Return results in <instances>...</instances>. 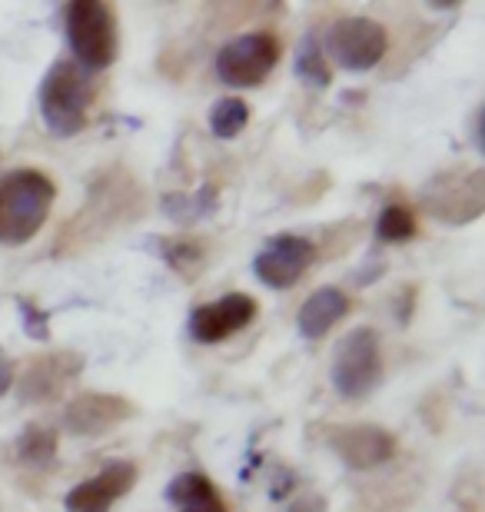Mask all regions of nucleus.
I'll list each match as a JSON object with an SVG mask.
<instances>
[{
    "label": "nucleus",
    "mask_w": 485,
    "mask_h": 512,
    "mask_svg": "<svg viewBox=\"0 0 485 512\" xmlns=\"http://www.w3.org/2000/svg\"><path fill=\"white\" fill-rule=\"evenodd\" d=\"M57 200L54 180L44 170L20 167L0 177V243L24 247L44 230Z\"/></svg>",
    "instance_id": "f257e3e1"
},
{
    "label": "nucleus",
    "mask_w": 485,
    "mask_h": 512,
    "mask_svg": "<svg viewBox=\"0 0 485 512\" xmlns=\"http://www.w3.org/2000/svg\"><path fill=\"white\" fill-rule=\"evenodd\" d=\"M94 94V77L84 67L74 64V60H57L40 80V120L57 140L77 137L87 127V110L94 104Z\"/></svg>",
    "instance_id": "f03ea898"
},
{
    "label": "nucleus",
    "mask_w": 485,
    "mask_h": 512,
    "mask_svg": "<svg viewBox=\"0 0 485 512\" xmlns=\"http://www.w3.org/2000/svg\"><path fill=\"white\" fill-rule=\"evenodd\" d=\"M333 389L349 403L366 399L383 380V350L373 326H356L336 343L333 363H329Z\"/></svg>",
    "instance_id": "7ed1b4c3"
},
{
    "label": "nucleus",
    "mask_w": 485,
    "mask_h": 512,
    "mask_svg": "<svg viewBox=\"0 0 485 512\" xmlns=\"http://www.w3.org/2000/svg\"><path fill=\"white\" fill-rule=\"evenodd\" d=\"M67 44L74 50V64L87 74L107 70L117 60V14L100 0L67 4Z\"/></svg>",
    "instance_id": "20e7f679"
},
{
    "label": "nucleus",
    "mask_w": 485,
    "mask_h": 512,
    "mask_svg": "<svg viewBox=\"0 0 485 512\" xmlns=\"http://www.w3.org/2000/svg\"><path fill=\"white\" fill-rule=\"evenodd\" d=\"M280 64V40L266 30H253L230 40L226 47H220L216 54V77L226 87H260L266 77L273 74Z\"/></svg>",
    "instance_id": "39448f33"
},
{
    "label": "nucleus",
    "mask_w": 485,
    "mask_h": 512,
    "mask_svg": "<svg viewBox=\"0 0 485 512\" xmlns=\"http://www.w3.org/2000/svg\"><path fill=\"white\" fill-rule=\"evenodd\" d=\"M329 57L349 74L373 70L389 50V30L369 17H339L326 34Z\"/></svg>",
    "instance_id": "423d86ee"
},
{
    "label": "nucleus",
    "mask_w": 485,
    "mask_h": 512,
    "mask_svg": "<svg viewBox=\"0 0 485 512\" xmlns=\"http://www.w3.org/2000/svg\"><path fill=\"white\" fill-rule=\"evenodd\" d=\"M422 203L442 223H472L485 207V173H442L422 190Z\"/></svg>",
    "instance_id": "0eeeda50"
},
{
    "label": "nucleus",
    "mask_w": 485,
    "mask_h": 512,
    "mask_svg": "<svg viewBox=\"0 0 485 512\" xmlns=\"http://www.w3.org/2000/svg\"><path fill=\"white\" fill-rule=\"evenodd\" d=\"M316 260V247L306 237L296 233H276L263 243V250L256 253L253 273L256 280L270 290H290L306 276V270Z\"/></svg>",
    "instance_id": "6e6552de"
},
{
    "label": "nucleus",
    "mask_w": 485,
    "mask_h": 512,
    "mask_svg": "<svg viewBox=\"0 0 485 512\" xmlns=\"http://www.w3.org/2000/svg\"><path fill=\"white\" fill-rule=\"evenodd\" d=\"M326 446L343 459L349 469H376L389 463L396 456V439L389 429L373 426V423H356V426H326Z\"/></svg>",
    "instance_id": "1a4fd4ad"
},
{
    "label": "nucleus",
    "mask_w": 485,
    "mask_h": 512,
    "mask_svg": "<svg viewBox=\"0 0 485 512\" xmlns=\"http://www.w3.org/2000/svg\"><path fill=\"white\" fill-rule=\"evenodd\" d=\"M137 416V406L127 396H113V393H80L64 406L60 423L70 436L80 439H97L107 436L110 429H117L120 423Z\"/></svg>",
    "instance_id": "9d476101"
},
{
    "label": "nucleus",
    "mask_w": 485,
    "mask_h": 512,
    "mask_svg": "<svg viewBox=\"0 0 485 512\" xmlns=\"http://www.w3.org/2000/svg\"><path fill=\"white\" fill-rule=\"evenodd\" d=\"M256 300L250 293H226L220 300L196 306L190 313V336L196 343H223L256 320Z\"/></svg>",
    "instance_id": "9b49d317"
},
{
    "label": "nucleus",
    "mask_w": 485,
    "mask_h": 512,
    "mask_svg": "<svg viewBox=\"0 0 485 512\" xmlns=\"http://www.w3.org/2000/svg\"><path fill=\"white\" fill-rule=\"evenodd\" d=\"M80 370H84V356H77L70 350L40 356L37 363L27 366V373L20 376V383H17L20 403L24 406L54 403V399H60V393L77 380Z\"/></svg>",
    "instance_id": "f8f14e48"
},
{
    "label": "nucleus",
    "mask_w": 485,
    "mask_h": 512,
    "mask_svg": "<svg viewBox=\"0 0 485 512\" xmlns=\"http://www.w3.org/2000/svg\"><path fill=\"white\" fill-rule=\"evenodd\" d=\"M137 483V463L130 459H110L94 479H84L64 496L67 512H110V506L123 499Z\"/></svg>",
    "instance_id": "ddd939ff"
},
{
    "label": "nucleus",
    "mask_w": 485,
    "mask_h": 512,
    "mask_svg": "<svg viewBox=\"0 0 485 512\" xmlns=\"http://www.w3.org/2000/svg\"><path fill=\"white\" fill-rule=\"evenodd\" d=\"M349 310H353V300H349L339 286H319V290L299 306V316H296L299 336H306V340H323L339 320H346Z\"/></svg>",
    "instance_id": "4468645a"
},
{
    "label": "nucleus",
    "mask_w": 485,
    "mask_h": 512,
    "mask_svg": "<svg viewBox=\"0 0 485 512\" xmlns=\"http://www.w3.org/2000/svg\"><path fill=\"white\" fill-rule=\"evenodd\" d=\"M167 503L180 512H226L223 496L203 473H180L167 486Z\"/></svg>",
    "instance_id": "2eb2a0df"
},
{
    "label": "nucleus",
    "mask_w": 485,
    "mask_h": 512,
    "mask_svg": "<svg viewBox=\"0 0 485 512\" xmlns=\"http://www.w3.org/2000/svg\"><path fill=\"white\" fill-rule=\"evenodd\" d=\"M150 250L170 266L173 273H180L183 280H196L206 266V247L200 240H183V237H150Z\"/></svg>",
    "instance_id": "dca6fc26"
},
{
    "label": "nucleus",
    "mask_w": 485,
    "mask_h": 512,
    "mask_svg": "<svg viewBox=\"0 0 485 512\" xmlns=\"http://www.w3.org/2000/svg\"><path fill=\"white\" fill-rule=\"evenodd\" d=\"M14 453H17L20 466H30V469L54 466V459H57V433H54V429H47V426L30 423V426H24V433L17 436Z\"/></svg>",
    "instance_id": "f3484780"
},
{
    "label": "nucleus",
    "mask_w": 485,
    "mask_h": 512,
    "mask_svg": "<svg viewBox=\"0 0 485 512\" xmlns=\"http://www.w3.org/2000/svg\"><path fill=\"white\" fill-rule=\"evenodd\" d=\"M293 70H296V77L313 90H326L329 84H333V70H329V64H326V47L319 44L316 30H309V34L303 37V44L296 47Z\"/></svg>",
    "instance_id": "a211bd4d"
},
{
    "label": "nucleus",
    "mask_w": 485,
    "mask_h": 512,
    "mask_svg": "<svg viewBox=\"0 0 485 512\" xmlns=\"http://www.w3.org/2000/svg\"><path fill=\"white\" fill-rule=\"evenodd\" d=\"M216 207H220V193H216L213 183H206L193 197L190 193H167V197H163V213L177 223H200L206 217H213Z\"/></svg>",
    "instance_id": "6ab92c4d"
},
{
    "label": "nucleus",
    "mask_w": 485,
    "mask_h": 512,
    "mask_svg": "<svg viewBox=\"0 0 485 512\" xmlns=\"http://www.w3.org/2000/svg\"><path fill=\"white\" fill-rule=\"evenodd\" d=\"M250 124V107L240 97H223L210 107V133L216 140H236Z\"/></svg>",
    "instance_id": "aec40b11"
},
{
    "label": "nucleus",
    "mask_w": 485,
    "mask_h": 512,
    "mask_svg": "<svg viewBox=\"0 0 485 512\" xmlns=\"http://www.w3.org/2000/svg\"><path fill=\"white\" fill-rule=\"evenodd\" d=\"M416 237V213L402 203H389L376 220V240L383 243H406Z\"/></svg>",
    "instance_id": "412c9836"
},
{
    "label": "nucleus",
    "mask_w": 485,
    "mask_h": 512,
    "mask_svg": "<svg viewBox=\"0 0 485 512\" xmlns=\"http://www.w3.org/2000/svg\"><path fill=\"white\" fill-rule=\"evenodd\" d=\"M17 313H20V323H24V333L30 340H37V343L50 340V313L44 306H37L30 296H17Z\"/></svg>",
    "instance_id": "4be33fe9"
},
{
    "label": "nucleus",
    "mask_w": 485,
    "mask_h": 512,
    "mask_svg": "<svg viewBox=\"0 0 485 512\" xmlns=\"http://www.w3.org/2000/svg\"><path fill=\"white\" fill-rule=\"evenodd\" d=\"M286 512H326V499L316 493H306V496H299L296 503H290Z\"/></svg>",
    "instance_id": "5701e85b"
},
{
    "label": "nucleus",
    "mask_w": 485,
    "mask_h": 512,
    "mask_svg": "<svg viewBox=\"0 0 485 512\" xmlns=\"http://www.w3.org/2000/svg\"><path fill=\"white\" fill-rule=\"evenodd\" d=\"M10 386H14V366H10L7 353L0 350V396H7Z\"/></svg>",
    "instance_id": "b1692460"
},
{
    "label": "nucleus",
    "mask_w": 485,
    "mask_h": 512,
    "mask_svg": "<svg viewBox=\"0 0 485 512\" xmlns=\"http://www.w3.org/2000/svg\"><path fill=\"white\" fill-rule=\"evenodd\" d=\"M429 7H436V10H452V7H459L456 0H432Z\"/></svg>",
    "instance_id": "393cba45"
}]
</instances>
